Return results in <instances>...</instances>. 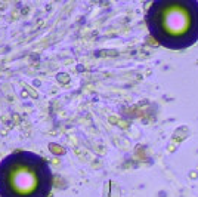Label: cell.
Segmentation results:
<instances>
[{
	"label": "cell",
	"mask_w": 198,
	"mask_h": 197,
	"mask_svg": "<svg viewBox=\"0 0 198 197\" xmlns=\"http://www.w3.org/2000/svg\"><path fill=\"white\" fill-rule=\"evenodd\" d=\"M50 184L48 164L31 153H15L0 164L2 197H48Z\"/></svg>",
	"instance_id": "6da1fadb"
},
{
	"label": "cell",
	"mask_w": 198,
	"mask_h": 197,
	"mask_svg": "<svg viewBox=\"0 0 198 197\" xmlns=\"http://www.w3.org/2000/svg\"><path fill=\"white\" fill-rule=\"evenodd\" d=\"M198 3L158 2L148 14V25L160 42L183 48L198 39Z\"/></svg>",
	"instance_id": "7a4b0ae2"
}]
</instances>
